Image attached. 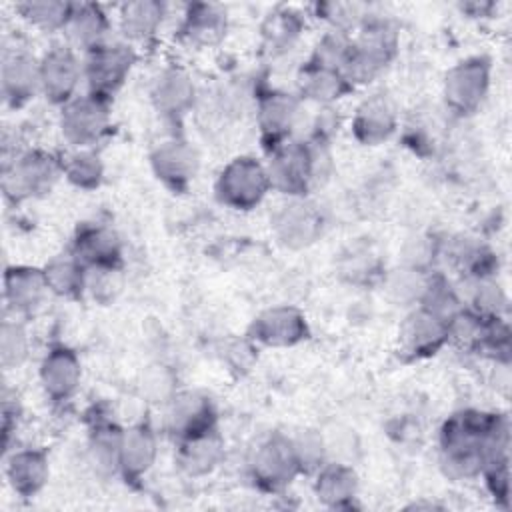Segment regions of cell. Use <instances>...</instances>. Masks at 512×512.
Listing matches in <instances>:
<instances>
[{"label": "cell", "instance_id": "4dcf8cb0", "mask_svg": "<svg viewBox=\"0 0 512 512\" xmlns=\"http://www.w3.org/2000/svg\"><path fill=\"white\" fill-rule=\"evenodd\" d=\"M124 428L110 418H94L88 430L86 458L100 478L118 476L120 442Z\"/></svg>", "mask_w": 512, "mask_h": 512}, {"label": "cell", "instance_id": "277c9868", "mask_svg": "<svg viewBox=\"0 0 512 512\" xmlns=\"http://www.w3.org/2000/svg\"><path fill=\"white\" fill-rule=\"evenodd\" d=\"M62 178L60 154L44 148H28L16 152L12 160L2 164V194L10 204L44 198Z\"/></svg>", "mask_w": 512, "mask_h": 512}, {"label": "cell", "instance_id": "d6a6232c", "mask_svg": "<svg viewBox=\"0 0 512 512\" xmlns=\"http://www.w3.org/2000/svg\"><path fill=\"white\" fill-rule=\"evenodd\" d=\"M42 272L48 292L56 298L80 300L88 290V270L70 250L52 256Z\"/></svg>", "mask_w": 512, "mask_h": 512}, {"label": "cell", "instance_id": "5bb4252c", "mask_svg": "<svg viewBox=\"0 0 512 512\" xmlns=\"http://www.w3.org/2000/svg\"><path fill=\"white\" fill-rule=\"evenodd\" d=\"M218 428L214 400L202 390H176L166 400L164 430L176 440L192 438Z\"/></svg>", "mask_w": 512, "mask_h": 512}, {"label": "cell", "instance_id": "f546056e", "mask_svg": "<svg viewBox=\"0 0 512 512\" xmlns=\"http://www.w3.org/2000/svg\"><path fill=\"white\" fill-rule=\"evenodd\" d=\"M224 456H226V444L216 428V430L176 442L174 460L182 470V474L190 478H204L222 464Z\"/></svg>", "mask_w": 512, "mask_h": 512}, {"label": "cell", "instance_id": "8d00e7d4", "mask_svg": "<svg viewBox=\"0 0 512 512\" xmlns=\"http://www.w3.org/2000/svg\"><path fill=\"white\" fill-rule=\"evenodd\" d=\"M24 322L6 316L0 324V364L4 370H18L30 356V334Z\"/></svg>", "mask_w": 512, "mask_h": 512}, {"label": "cell", "instance_id": "1f68e13d", "mask_svg": "<svg viewBox=\"0 0 512 512\" xmlns=\"http://www.w3.org/2000/svg\"><path fill=\"white\" fill-rule=\"evenodd\" d=\"M306 26V16L294 8H278L266 16L260 28V44L266 56L282 58L296 48Z\"/></svg>", "mask_w": 512, "mask_h": 512}, {"label": "cell", "instance_id": "83f0119b", "mask_svg": "<svg viewBox=\"0 0 512 512\" xmlns=\"http://www.w3.org/2000/svg\"><path fill=\"white\" fill-rule=\"evenodd\" d=\"M110 30L112 18L102 4L74 2L72 16L64 30V42L84 56L90 50L106 44L110 40Z\"/></svg>", "mask_w": 512, "mask_h": 512}, {"label": "cell", "instance_id": "d590c367", "mask_svg": "<svg viewBox=\"0 0 512 512\" xmlns=\"http://www.w3.org/2000/svg\"><path fill=\"white\" fill-rule=\"evenodd\" d=\"M468 292L462 294L464 306L482 318H508V296L496 276L466 280Z\"/></svg>", "mask_w": 512, "mask_h": 512}, {"label": "cell", "instance_id": "6da1fadb", "mask_svg": "<svg viewBox=\"0 0 512 512\" xmlns=\"http://www.w3.org/2000/svg\"><path fill=\"white\" fill-rule=\"evenodd\" d=\"M508 420L502 412L462 408L450 414L438 432L440 464L454 478L480 476L494 432Z\"/></svg>", "mask_w": 512, "mask_h": 512}, {"label": "cell", "instance_id": "7c38bea8", "mask_svg": "<svg viewBox=\"0 0 512 512\" xmlns=\"http://www.w3.org/2000/svg\"><path fill=\"white\" fill-rule=\"evenodd\" d=\"M324 218L318 206L306 198H284L270 214L274 240L288 250H304L320 240Z\"/></svg>", "mask_w": 512, "mask_h": 512}, {"label": "cell", "instance_id": "836d02e7", "mask_svg": "<svg viewBox=\"0 0 512 512\" xmlns=\"http://www.w3.org/2000/svg\"><path fill=\"white\" fill-rule=\"evenodd\" d=\"M62 158V178L80 192H94L106 178V166L96 148H68Z\"/></svg>", "mask_w": 512, "mask_h": 512}, {"label": "cell", "instance_id": "d4e9b609", "mask_svg": "<svg viewBox=\"0 0 512 512\" xmlns=\"http://www.w3.org/2000/svg\"><path fill=\"white\" fill-rule=\"evenodd\" d=\"M158 458V434L148 422L126 426L120 442L118 476L126 484L142 482Z\"/></svg>", "mask_w": 512, "mask_h": 512}, {"label": "cell", "instance_id": "484cf974", "mask_svg": "<svg viewBox=\"0 0 512 512\" xmlns=\"http://www.w3.org/2000/svg\"><path fill=\"white\" fill-rule=\"evenodd\" d=\"M312 476V492L322 506L330 510H350L356 506L360 478L352 464L326 460Z\"/></svg>", "mask_w": 512, "mask_h": 512}, {"label": "cell", "instance_id": "e575fe53", "mask_svg": "<svg viewBox=\"0 0 512 512\" xmlns=\"http://www.w3.org/2000/svg\"><path fill=\"white\" fill-rule=\"evenodd\" d=\"M16 14L42 34H64L72 16L74 2L64 0H26L14 6Z\"/></svg>", "mask_w": 512, "mask_h": 512}, {"label": "cell", "instance_id": "d6986e66", "mask_svg": "<svg viewBox=\"0 0 512 512\" xmlns=\"http://www.w3.org/2000/svg\"><path fill=\"white\" fill-rule=\"evenodd\" d=\"M152 108L172 124H180L198 102V90L194 78L178 66L162 68L150 84Z\"/></svg>", "mask_w": 512, "mask_h": 512}, {"label": "cell", "instance_id": "ab89813d", "mask_svg": "<svg viewBox=\"0 0 512 512\" xmlns=\"http://www.w3.org/2000/svg\"><path fill=\"white\" fill-rule=\"evenodd\" d=\"M296 446V454L302 466V474H314L328 458H326V442L320 432L306 430L300 436L292 438Z\"/></svg>", "mask_w": 512, "mask_h": 512}, {"label": "cell", "instance_id": "60d3db41", "mask_svg": "<svg viewBox=\"0 0 512 512\" xmlns=\"http://www.w3.org/2000/svg\"><path fill=\"white\" fill-rule=\"evenodd\" d=\"M20 414H22V406H20L18 396L16 394L10 396V392L4 388V392H2V446H4V452L10 448V436L18 428Z\"/></svg>", "mask_w": 512, "mask_h": 512}, {"label": "cell", "instance_id": "7a4b0ae2", "mask_svg": "<svg viewBox=\"0 0 512 512\" xmlns=\"http://www.w3.org/2000/svg\"><path fill=\"white\" fill-rule=\"evenodd\" d=\"M328 148L326 144L296 136L270 150L264 164L272 192L284 198H306L318 184L320 174H324V166L330 160Z\"/></svg>", "mask_w": 512, "mask_h": 512}, {"label": "cell", "instance_id": "8992f818", "mask_svg": "<svg viewBox=\"0 0 512 512\" xmlns=\"http://www.w3.org/2000/svg\"><path fill=\"white\" fill-rule=\"evenodd\" d=\"M492 88V60L474 54L452 64L442 80L444 108L454 118H470L484 106Z\"/></svg>", "mask_w": 512, "mask_h": 512}, {"label": "cell", "instance_id": "8fae6325", "mask_svg": "<svg viewBox=\"0 0 512 512\" xmlns=\"http://www.w3.org/2000/svg\"><path fill=\"white\" fill-rule=\"evenodd\" d=\"M40 94L52 106H66L84 84L82 54L66 42H56L40 56Z\"/></svg>", "mask_w": 512, "mask_h": 512}, {"label": "cell", "instance_id": "30bf717a", "mask_svg": "<svg viewBox=\"0 0 512 512\" xmlns=\"http://www.w3.org/2000/svg\"><path fill=\"white\" fill-rule=\"evenodd\" d=\"M252 482L264 492H284L298 476H302V466L296 454L292 436L282 432H272L266 436L252 452L250 464Z\"/></svg>", "mask_w": 512, "mask_h": 512}, {"label": "cell", "instance_id": "f35d334b", "mask_svg": "<svg viewBox=\"0 0 512 512\" xmlns=\"http://www.w3.org/2000/svg\"><path fill=\"white\" fill-rule=\"evenodd\" d=\"M350 46H352V34L338 32V30H326L316 40V44L306 60L344 72L346 60L350 54Z\"/></svg>", "mask_w": 512, "mask_h": 512}, {"label": "cell", "instance_id": "ffe728a7", "mask_svg": "<svg viewBox=\"0 0 512 512\" xmlns=\"http://www.w3.org/2000/svg\"><path fill=\"white\" fill-rule=\"evenodd\" d=\"M0 92L4 106L20 110L40 94V58L22 50H6L0 66Z\"/></svg>", "mask_w": 512, "mask_h": 512}, {"label": "cell", "instance_id": "3957f363", "mask_svg": "<svg viewBox=\"0 0 512 512\" xmlns=\"http://www.w3.org/2000/svg\"><path fill=\"white\" fill-rule=\"evenodd\" d=\"M400 30L388 16L368 14L352 34L344 74L354 88L372 84L396 60Z\"/></svg>", "mask_w": 512, "mask_h": 512}, {"label": "cell", "instance_id": "4fadbf2b", "mask_svg": "<svg viewBox=\"0 0 512 512\" xmlns=\"http://www.w3.org/2000/svg\"><path fill=\"white\" fill-rule=\"evenodd\" d=\"M154 178L174 194H184L200 170L198 150L180 134L160 140L148 154Z\"/></svg>", "mask_w": 512, "mask_h": 512}, {"label": "cell", "instance_id": "603a6c76", "mask_svg": "<svg viewBox=\"0 0 512 512\" xmlns=\"http://www.w3.org/2000/svg\"><path fill=\"white\" fill-rule=\"evenodd\" d=\"M4 304H6V312L8 316H16V318H30L34 316L48 292L46 280H44V272L42 266H28V264H12L6 266L4 270Z\"/></svg>", "mask_w": 512, "mask_h": 512}, {"label": "cell", "instance_id": "4316f807", "mask_svg": "<svg viewBox=\"0 0 512 512\" xmlns=\"http://www.w3.org/2000/svg\"><path fill=\"white\" fill-rule=\"evenodd\" d=\"M356 88L350 84L342 70L326 68L304 60L296 76V94L302 102H312L318 108L336 106Z\"/></svg>", "mask_w": 512, "mask_h": 512}, {"label": "cell", "instance_id": "5b68a950", "mask_svg": "<svg viewBox=\"0 0 512 512\" xmlns=\"http://www.w3.org/2000/svg\"><path fill=\"white\" fill-rule=\"evenodd\" d=\"M270 192L266 164L252 154H240L228 160L214 180L216 200L236 212L258 208Z\"/></svg>", "mask_w": 512, "mask_h": 512}, {"label": "cell", "instance_id": "ba28073f", "mask_svg": "<svg viewBox=\"0 0 512 512\" xmlns=\"http://www.w3.org/2000/svg\"><path fill=\"white\" fill-rule=\"evenodd\" d=\"M58 130L68 148H96L112 130L110 100L90 92L58 108Z\"/></svg>", "mask_w": 512, "mask_h": 512}, {"label": "cell", "instance_id": "e0dca14e", "mask_svg": "<svg viewBox=\"0 0 512 512\" xmlns=\"http://www.w3.org/2000/svg\"><path fill=\"white\" fill-rule=\"evenodd\" d=\"M400 128V112L394 98L386 92L364 96L350 118L352 138L366 148L386 144Z\"/></svg>", "mask_w": 512, "mask_h": 512}, {"label": "cell", "instance_id": "9c48e42d", "mask_svg": "<svg viewBox=\"0 0 512 512\" xmlns=\"http://www.w3.org/2000/svg\"><path fill=\"white\" fill-rule=\"evenodd\" d=\"M302 100L296 92L282 88H260L254 96V120L266 154L296 138Z\"/></svg>", "mask_w": 512, "mask_h": 512}, {"label": "cell", "instance_id": "74e56055", "mask_svg": "<svg viewBox=\"0 0 512 512\" xmlns=\"http://www.w3.org/2000/svg\"><path fill=\"white\" fill-rule=\"evenodd\" d=\"M314 18L326 24V30H338L346 34H354L356 28L370 14L362 4L354 2H318L312 6Z\"/></svg>", "mask_w": 512, "mask_h": 512}, {"label": "cell", "instance_id": "7402d4cb", "mask_svg": "<svg viewBox=\"0 0 512 512\" xmlns=\"http://www.w3.org/2000/svg\"><path fill=\"white\" fill-rule=\"evenodd\" d=\"M228 26V10L222 4L192 2L184 6L176 36L184 46L194 50H208L226 38Z\"/></svg>", "mask_w": 512, "mask_h": 512}, {"label": "cell", "instance_id": "ac0fdd59", "mask_svg": "<svg viewBox=\"0 0 512 512\" xmlns=\"http://www.w3.org/2000/svg\"><path fill=\"white\" fill-rule=\"evenodd\" d=\"M70 252L86 266L88 272L122 270L124 244L118 232L100 222H84L76 228Z\"/></svg>", "mask_w": 512, "mask_h": 512}, {"label": "cell", "instance_id": "44dd1931", "mask_svg": "<svg viewBox=\"0 0 512 512\" xmlns=\"http://www.w3.org/2000/svg\"><path fill=\"white\" fill-rule=\"evenodd\" d=\"M398 342L400 350L412 360L432 358L450 344L448 322L422 306H414L400 324Z\"/></svg>", "mask_w": 512, "mask_h": 512}, {"label": "cell", "instance_id": "9a60e30c", "mask_svg": "<svg viewBox=\"0 0 512 512\" xmlns=\"http://www.w3.org/2000/svg\"><path fill=\"white\" fill-rule=\"evenodd\" d=\"M306 314L292 304H274L258 312L248 326V340L266 348H292L308 340Z\"/></svg>", "mask_w": 512, "mask_h": 512}, {"label": "cell", "instance_id": "cb8c5ba5", "mask_svg": "<svg viewBox=\"0 0 512 512\" xmlns=\"http://www.w3.org/2000/svg\"><path fill=\"white\" fill-rule=\"evenodd\" d=\"M4 476L10 490L20 498L38 496L50 480L48 452L34 446L12 448L4 456Z\"/></svg>", "mask_w": 512, "mask_h": 512}, {"label": "cell", "instance_id": "b9f144b4", "mask_svg": "<svg viewBox=\"0 0 512 512\" xmlns=\"http://www.w3.org/2000/svg\"><path fill=\"white\" fill-rule=\"evenodd\" d=\"M460 8H462V12L470 14L472 18H486V14H488V12H492L496 6H494L492 2H482V4H478V2H470V4H462Z\"/></svg>", "mask_w": 512, "mask_h": 512}, {"label": "cell", "instance_id": "2e32d148", "mask_svg": "<svg viewBox=\"0 0 512 512\" xmlns=\"http://www.w3.org/2000/svg\"><path fill=\"white\" fill-rule=\"evenodd\" d=\"M82 360L74 348L54 342L46 348L38 364V382L44 396L54 404L70 402L82 384Z\"/></svg>", "mask_w": 512, "mask_h": 512}, {"label": "cell", "instance_id": "f1b7e54d", "mask_svg": "<svg viewBox=\"0 0 512 512\" xmlns=\"http://www.w3.org/2000/svg\"><path fill=\"white\" fill-rule=\"evenodd\" d=\"M168 16V6L160 0H132L118 8L116 24L120 38L132 46H144L152 42L164 20Z\"/></svg>", "mask_w": 512, "mask_h": 512}, {"label": "cell", "instance_id": "52a82bcc", "mask_svg": "<svg viewBox=\"0 0 512 512\" xmlns=\"http://www.w3.org/2000/svg\"><path fill=\"white\" fill-rule=\"evenodd\" d=\"M138 58V48L122 38H110L106 44L90 50L82 56L86 92L112 102L132 76Z\"/></svg>", "mask_w": 512, "mask_h": 512}]
</instances>
